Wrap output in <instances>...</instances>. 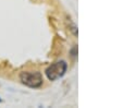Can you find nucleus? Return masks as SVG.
I'll return each mask as SVG.
<instances>
[{
	"label": "nucleus",
	"mask_w": 123,
	"mask_h": 108,
	"mask_svg": "<svg viewBox=\"0 0 123 108\" xmlns=\"http://www.w3.org/2000/svg\"><path fill=\"white\" fill-rule=\"evenodd\" d=\"M20 80L24 85L32 89L40 87L43 84V76L39 72H32V71H24L20 74Z\"/></svg>",
	"instance_id": "1"
},
{
	"label": "nucleus",
	"mask_w": 123,
	"mask_h": 108,
	"mask_svg": "<svg viewBox=\"0 0 123 108\" xmlns=\"http://www.w3.org/2000/svg\"><path fill=\"white\" fill-rule=\"evenodd\" d=\"M67 64L64 61H58L56 64H52L46 69V75L50 81H55L61 78L67 71Z\"/></svg>",
	"instance_id": "2"
}]
</instances>
